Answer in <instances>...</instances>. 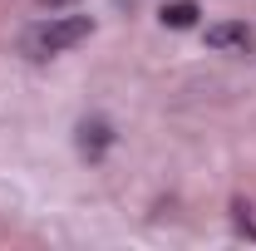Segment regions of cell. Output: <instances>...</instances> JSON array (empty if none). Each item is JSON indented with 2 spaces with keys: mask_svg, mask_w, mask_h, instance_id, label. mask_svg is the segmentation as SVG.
Instances as JSON below:
<instances>
[{
  "mask_svg": "<svg viewBox=\"0 0 256 251\" xmlns=\"http://www.w3.org/2000/svg\"><path fill=\"white\" fill-rule=\"evenodd\" d=\"M50 5H64V0H50Z\"/></svg>",
  "mask_w": 256,
  "mask_h": 251,
  "instance_id": "5b68a950",
  "label": "cell"
},
{
  "mask_svg": "<svg viewBox=\"0 0 256 251\" xmlns=\"http://www.w3.org/2000/svg\"><path fill=\"white\" fill-rule=\"evenodd\" d=\"M252 236H256V232H252Z\"/></svg>",
  "mask_w": 256,
  "mask_h": 251,
  "instance_id": "8992f818",
  "label": "cell"
},
{
  "mask_svg": "<svg viewBox=\"0 0 256 251\" xmlns=\"http://www.w3.org/2000/svg\"><path fill=\"white\" fill-rule=\"evenodd\" d=\"M94 30V20L89 15H60V20H44V25H34L25 30V54L30 60H50V54H64V50H74L79 40H89Z\"/></svg>",
  "mask_w": 256,
  "mask_h": 251,
  "instance_id": "6da1fadb",
  "label": "cell"
},
{
  "mask_svg": "<svg viewBox=\"0 0 256 251\" xmlns=\"http://www.w3.org/2000/svg\"><path fill=\"white\" fill-rule=\"evenodd\" d=\"M197 15H202V10H197L192 0H172V5H162V25H168V30H188V25H197Z\"/></svg>",
  "mask_w": 256,
  "mask_h": 251,
  "instance_id": "3957f363",
  "label": "cell"
},
{
  "mask_svg": "<svg viewBox=\"0 0 256 251\" xmlns=\"http://www.w3.org/2000/svg\"><path fill=\"white\" fill-rule=\"evenodd\" d=\"M207 44L212 50H226V54H246L252 50V30L236 25V20H222V25H207Z\"/></svg>",
  "mask_w": 256,
  "mask_h": 251,
  "instance_id": "7a4b0ae2",
  "label": "cell"
},
{
  "mask_svg": "<svg viewBox=\"0 0 256 251\" xmlns=\"http://www.w3.org/2000/svg\"><path fill=\"white\" fill-rule=\"evenodd\" d=\"M79 148H84L89 158H98L104 148H108V124H98V118L84 124V128H79Z\"/></svg>",
  "mask_w": 256,
  "mask_h": 251,
  "instance_id": "277c9868",
  "label": "cell"
}]
</instances>
